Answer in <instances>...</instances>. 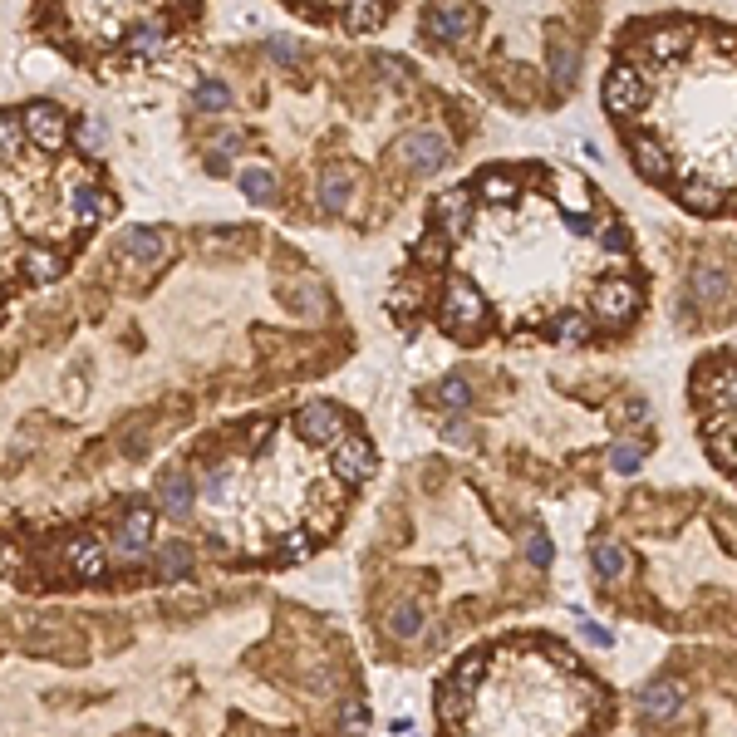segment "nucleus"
Instances as JSON below:
<instances>
[{
    "label": "nucleus",
    "instance_id": "nucleus-29",
    "mask_svg": "<svg viewBox=\"0 0 737 737\" xmlns=\"http://www.w3.org/2000/svg\"><path fill=\"white\" fill-rule=\"evenodd\" d=\"M5 570H15V546H10V541H0V575H5Z\"/></svg>",
    "mask_w": 737,
    "mask_h": 737
},
{
    "label": "nucleus",
    "instance_id": "nucleus-13",
    "mask_svg": "<svg viewBox=\"0 0 737 737\" xmlns=\"http://www.w3.org/2000/svg\"><path fill=\"white\" fill-rule=\"evenodd\" d=\"M197 570V551L187 546V541H163L158 551H153V575H158V585H177V580H187Z\"/></svg>",
    "mask_w": 737,
    "mask_h": 737
},
{
    "label": "nucleus",
    "instance_id": "nucleus-3",
    "mask_svg": "<svg viewBox=\"0 0 737 737\" xmlns=\"http://www.w3.org/2000/svg\"><path fill=\"white\" fill-rule=\"evenodd\" d=\"M590 595L629 624L737 644V502L629 482L585 536Z\"/></svg>",
    "mask_w": 737,
    "mask_h": 737
},
{
    "label": "nucleus",
    "instance_id": "nucleus-8",
    "mask_svg": "<svg viewBox=\"0 0 737 737\" xmlns=\"http://www.w3.org/2000/svg\"><path fill=\"white\" fill-rule=\"evenodd\" d=\"M290 423H295L300 443H310V448H320V453H330L335 443H344V438L354 433V428H349V418H344V408L325 403V398H310V403H300Z\"/></svg>",
    "mask_w": 737,
    "mask_h": 737
},
{
    "label": "nucleus",
    "instance_id": "nucleus-23",
    "mask_svg": "<svg viewBox=\"0 0 737 737\" xmlns=\"http://www.w3.org/2000/svg\"><path fill=\"white\" fill-rule=\"evenodd\" d=\"M315 546H320V541L310 536V526H295V531H285V536H281V556H285V561H310V556H315Z\"/></svg>",
    "mask_w": 737,
    "mask_h": 737
},
{
    "label": "nucleus",
    "instance_id": "nucleus-11",
    "mask_svg": "<svg viewBox=\"0 0 737 737\" xmlns=\"http://www.w3.org/2000/svg\"><path fill=\"white\" fill-rule=\"evenodd\" d=\"M118 251H123V261L128 266H138V271H153V266H163L172 256V236L158 227H128L118 236Z\"/></svg>",
    "mask_w": 737,
    "mask_h": 737
},
{
    "label": "nucleus",
    "instance_id": "nucleus-7",
    "mask_svg": "<svg viewBox=\"0 0 737 737\" xmlns=\"http://www.w3.org/2000/svg\"><path fill=\"white\" fill-rule=\"evenodd\" d=\"M683 398L708 467L737 487V340L708 344L688 364Z\"/></svg>",
    "mask_w": 737,
    "mask_h": 737
},
{
    "label": "nucleus",
    "instance_id": "nucleus-28",
    "mask_svg": "<svg viewBox=\"0 0 737 737\" xmlns=\"http://www.w3.org/2000/svg\"><path fill=\"white\" fill-rule=\"evenodd\" d=\"M241 143H246V138H241L236 128H227V133L217 138V158H222V153H231V148H241Z\"/></svg>",
    "mask_w": 737,
    "mask_h": 737
},
{
    "label": "nucleus",
    "instance_id": "nucleus-15",
    "mask_svg": "<svg viewBox=\"0 0 737 737\" xmlns=\"http://www.w3.org/2000/svg\"><path fill=\"white\" fill-rule=\"evenodd\" d=\"M315 197H320V207L335 212V217L349 212V202H354V172L349 168H325L320 172V192H315Z\"/></svg>",
    "mask_w": 737,
    "mask_h": 737
},
{
    "label": "nucleus",
    "instance_id": "nucleus-9",
    "mask_svg": "<svg viewBox=\"0 0 737 737\" xmlns=\"http://www.w3.org/2000/svg\"><path fill=\"white\" fill-rule=\"evenodd\" d=\"M325 457H330V477L344 482V487H354V492H359V487L379 472V453H374V443H369L359 428H354L344 443H335Z\"/></svg>",
    "mask_w": 737,
    "mask_h": 737
},
{
    "label": "nucleus",
    "instance_id": "nucleus-25",
    "mask_svg": "<svg viewBox=\"0 0 737 737\" xmlns=\"http://www.w3.org/2000/svg\"><path fill=\"white\" fill-rule=\"evenodd\" d=\"M20 143H25L20 114H0V153H5V158H15V153H20Z\"/></svg>",
    "mask_w": 737,
    "mask_h": 737
},
{
    "label": "nucleus",
    "instance_id": "nucleus-5",
    "mask_svg": "<svg viewBox=\"0 0 737 737\" xmlns=\"http://www.w3.org/2000/svg\"><path fill=\"white\" fill-rule=\"evenodd\" d=\"M634 737H737V649L679 644L634 688Z\"/></svg>",
    "mask_w": 737,
    "mask_h": 737
},
{
    "label": "nucleus",
    "instance_id": "nucleus-24",
    "mask_svg": "<svg viewBox=\"0 0 737 737\" xmlns=\"http://www.w3.org/2000/svg\"><path fill=\"white\" fill-rule=\"evenodd\" d=\"M231 477H236V467H231V462H217V467L202 477V497H207V502H227Z\"/></svg>",
    "mask_w": 737,
    "mask_h": 737
},
{
    "label": "nucleus",
    "instance_id": "nucleus-16",
    "mask_svg": "<svg viewBox=\"0 0 737 737\" xmlns=\"http://www.w3.org/2000/svg\"><path fill=\"white\" fill-rule=\"evenodd\" d=\"M158 511H168V516H192L197 511V487H192V477H182V472H172L158 482Z\"/></svg>",
    "mask_w": 737,
    "mask_h": 737
},
{
    "label": "nucleus",
    "instance_id": "nucleus-14",
    "mask_svg": "<svg viewBox=\"0 0 737 737\" xmlns=\"http://www.w3.org/2000/svg\"><path fill=\"white\" fill-rule=\"evenodd\" d=\"M64 561H69V570H74V580H84V585H99V580L109 575V556H104V546H94L89 536L69 541V546H64Z\"/></svg>",
    "mask_w": 737,
    "mask_h": 737
},
{
    "label": "nucleus",
    "instance_id": "nucleus-6",
    "mask_svg": "<svg viewBox=\"0 0 737 737\" xmlns=\"http://www.w3.org/2000/svg\"><path fill=\"white\" fill-rule=\"evenodd\" d=\"M674 261V330L679 335H723L737 330V227L679 231L664 241Z\"/></svg>",
    "mask_w": 737,
    "mask_h": 737
},
{
    "label": "nucleus",
    "instance_id": "nucleus-20",
    "mask_svg": "<svg viewBox=\"0 0 737 737\" xmlns=\"http://www.w3.org/2000/svg\"><path fill=\"white\" fill-rule=\"evenodd\" d=\"M236 187H241L251 202H276V172L271 168H241L236 172Z\"/></svg>",
    "mask_w": 737,
    "mask_h": 737
},
{
    "label": "nucleus",
    "instance_id": "nucleus-27",
    "mask_svg": "<svg viewBox=\"0 0 737 737\" xmlns=\"http://www.w3.org/2000/svg\"><path fill=\"white\" fill-rule=\"evenodd\" d=\"M246 433H251V448H266V443H271V433H276V423H271V418H251V423H246Z\"/></svg>",
    "mask_w": 737,
    "mask_h": 737
},
{
    "label": "nucleus",
    "instance_id": "nucleus-1",
    "mask_svg": "<svg viewBox=\"0 0 737 737\" xmlns=\"http://www.w3.org/2000/svg\"><path fill=\"white\" fill-rule=\"evenodd\" d=\"M389 310L453 344L610 354L644 330L654 271L634 222L590 172L521 158L433 197Z\"/></svg>",
    "mask_w": 737,
    "mask_h": 737
},
{
    "label": "nucleus",
    "instance_id": "nucleus-4",
    "mask_svg": "<svg viewBox=\"0 0 737 737\" xmlns=\"http://www.w3.org/2000/svg\"><path fill=\"white\" fill-rule=\"evenodd\" d=\"M620 718V688L551 629L492 634L433 683L438 737H610Z\"/></svg>",
    "mask_w": 737,
    "mask_h": 737
},
{
    "label": "nucleus",
    "instance_id": "nucleus-21",
    "mask_svg": "<svg viewBox=\"0 0 737 737\" xmlns=\"http://www.w3.org/2000/svg\"><path fill=\"white\" fill-rule=\"evenodd\" d=\"M123 40H128V50H143V55H153V50H163L168 30H163V20H133Z\"/></svg>",
    "mask_w": 737,
    "mask_h": 737
},
{
    "label": "nucleus",
    "instance_id": "nucleus-26",
    "mask_svg": "<svg viewBox=\"0 0 737 737\" xmlns=\"http://www.w3.org/2000/svg\"><path fill=\"white\" fill-rule=\"evenodd\" d=\"M266 55L276 59V64H285V69H290V64H295V59H300V50H295V40H271V45H266Z\"/></svg>",
    "mask_w": 737,
    "mask_h": 737
},
{
    "label": "nucleus",
    "instance_id": "nucleus-22",
    "mask_svg": "<svg viewBox=\"0 0 737 737\" xmlns=\"http://www.w3.org/2000/svg\"><path fill=\"white\" fill-rule=\"evenodd\" d=\"M192 109H197V114H222V109H231V84H222V79L197 84V89H192Z\"/></svg>",
    "mask_w": 737,
    "mask_h": 737
},
{
    "label": "nucleus",
    "instance_id": "nucleus-18",
    "mask_svg": "<svg viewBox=\"0 0 737 737\" xmlns=\"http://www.w3.org/2000/svg\"><path fill=\"white\" fill-rule=\"evenodd\" d=\"M69 212H74V222L79 227H94V222H104L109 217V197L99 192V187H69Z\"/></svg>",
    "mask_w": 737,
    "mask_h": 737
},
{
    "label": "nucleus",
    "instance_id": "nucleus-10",
    "mask_svg": "<svg viewBox=\"0 0 737 737\" xmlns=\"http://www.w3.org/2000/svg\"><path fill=\"white\" fill-rule=\"evenodd\" d=\"M20 128H25V138L40 148V153H59L64 143H69V118L59 104H30L25 114H20Z\"/></svg>",
    "mask_w": 737,
    "mask_h": 737
},
{
    "label": "nucleus",
    "instance_id": "nucleus-2",
    "mask_svg": "<svg viewBox=\"0 0 737 737\" xmlns=\"http://www.w3.org/2000/svg\"><path fill=\"white\" fill-rule=\"evenodd\" d=\"M600 104L639 182L693 222L737 227V20L713 10L624 15Z\"/></svg>",
    "mask_w": 737,
    "mask_h": 737
},
{
    "label": "nucleus",
    "instance_id": "nucleus-12",
    "mask_svg": "<svg viewBox=\"0 0 737 737\" xmlns=\"http://www.w3.org/2000/svg\"><path fill=\"white\" fill-rule=\"evenodd\" d=\"M153 526H158V511H153V507H133L128 516H123V526H118V536H114V556H123V561L143 556V551H148V541H153Z\"/></svg>",
    "mask_w": 737,
    "mask_h": 737
},
{
    "label": "nucleus",
    "instance_id": "nucleus-17",
    "mask_svg": "<svg viewBox=\"0 0 737 737\" xmlns=\"http://www.w3.org/2000/svg\"><path fill=\"white\" fill-rule=\"evenodd\" d=\"M389 5H340L335 10V20H340L349 35H374V30H384L389 25Z\"/></svg>",
    "mask_w": 737,
    "mask_h": 737
},
{
    "label": "nucleus",
    "instance_id": "nucleus-19",
    "mask_svg": "<svg viewBox=\"0 0 737 737\" xmlns=\"http://www.w3.org/2000/svg\"><path fill=\"white\" fill-rule=\"evenodd\" d=\"M20 271H25V281L50 285V281H59V276H64V256H59V251H45V246H35V251H25Z\"/></svg>",
    "mask_w": 737,
    "mask_h": 737
}]
</instances>
